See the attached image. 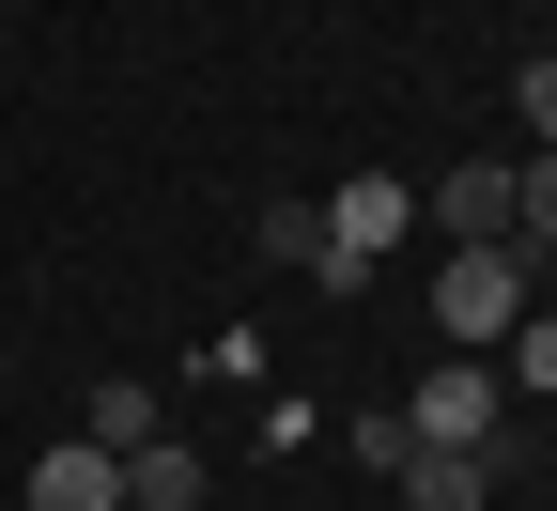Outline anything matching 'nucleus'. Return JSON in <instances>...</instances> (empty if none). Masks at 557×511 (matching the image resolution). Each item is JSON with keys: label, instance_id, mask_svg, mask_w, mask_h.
I'll return each instance as SVG.
<instances>
[{"label": "nucleus", "instance_id": "6", "mask_svg": "<svg viewBox=\"0 0 557 511\" xmlns=\"http://www.w3.org/2000/svg\"><path fill=\"white\" fill-rule=\"evenodd\" d=\"M403 511H496V450H403Z\"/></svg>", "mask_w": 557, "mask_h": 511}, {"label": "nucleus", "instance_id": "2", "mask_svg": "<svg viewBox=\"0 0 557 511\" xmlns=\"http://www.w3.org/2000/svg\"><path fill=\"white\" fill-rule=\"evenodd\" d=\"M310 217H325V279L357 295V279L418 233V171H341V202H310Z\"/></svg>", "mask_w": 557, "mask_h": 511}, {"label": "nucleus", "instance_id": "9", "mask_svg": "<svg viewBox=\"0 0 557 511\" xmlns=\"http://www.w3.org/2000/svg\"><path fill=\"white\" fill-rule=\"evenodd\" d=\"M156 434H171V418H156V388H124V373L94 388V450H156Z\"/></svg>", "mask_w": 557, "mask_h": 511}, {"label": "nucleus", "instance_id": "1", "mask_svg": "<svg viewBox=\"0 0 557 511\" xmlns=\"http://www.w3.org/2000/svg\"><path fill=\"white\" fill-rule=\"evenodd\" d=\"M527 311H542V264H527V248H449V264H434V326H449V356H496Z\"/></svg>", "mask_w": 557, "mask_h": 511}, {"label": "nucleus", "instance_id": "4", "mask_svg": "<svg viewBox=\"0 0 557 511\" xmlns=\"http://www.w3.org/2000/svg\"><path fill=\"white\" fill-rule=\"evenodd\" d=\"M418 217H434L449 248H511V156H449L418 186Z\"/></svg>", "mask_w": 557, "mask_h": 511}, {"label": "nucleus", "instance_id": "11", "mask_svg": "<svg viewBox=\"0 0 557 511\" xmlns=\"http://www.w3.org/2000/svg\"><path fill=\"white\" fill-rule=\"evenodd\" d=\"M496 388H557V311H527V326L496 341Z\"/></svg>", "mask_w": 557, "mask_h": 511}, {"label": "nucleus", "instance_id": "5", "mask_svg": "<svg viewBox=\"0 0 557 511\" xmlns=\"http://www.w3.org/2000/svg\"><path fill=\"white\" fill-rule=\"evenodd\" d=\"M32 511H124V450H94V434H62V450L32 465Z\"/></svg>", "mask_w": 557, "mask_h": 511}, {"label": "nucleus", "instance_id": "10", "mask_svg": "<svg viewBox=\"0 0 557 511\" xmlns=\"http://www.w3.org/2000/svg\"><path fill=\"white\" fill-rule=\"evenodd\" d=\"M341 450H357L372 480H403V450H418V434H403V403H357V418H341Z\"/></svg>", "mask_w": 557, "mask_h": 511}, {"label": "nucleus", "instance_id": "13", "mask_svg": "<svg viewBox=\"0 0 557 511\" xmlns=\"http://www.w3.org/2000/svg\"><path fill=\"white\" fill-rule=\"evenodd\" d=\"M263 248H278V264H310V279H325V217H310V202H263Z\"/></svg>", "mask_w": 557, "mask_h": 511}, {"label": "nucleus", "instance_id": "15", "mask_svg": "<svg viewBox=\"0 0 557 511\" xmlns=\"http://www.w3.org/2000/svg\"><path fill=\"white\" fill-rule=\"evenodd\" d=\"M0 16H16V0H0Z\"/></svg>", "mask_w": 557, "mask_h": 511}, {"label": "nucleus", "instance_id": "14", "mask_svg": "<svg viewBox=\"0 0 557 511\" xmlns=\"http://www.w3.org/2000/svg\"><path fill=\"white\" fill-rule=\"evenodd\" d=\"M542 311H557V264H542Z\"/></svg>", "mask_w": 557, "mask_h": 511}, {"label": "nucleus", "instance_id": "8", "mask_svg": "<svg viewBox=\"0 0 557 511\" xmlns=\"http://www.w3.org/2000/svg\"><path fill=\"white\" fill-rule=\"evenodd\" d=\"M511 248L557 264V156H511Z\"/></svg>", "mask_w": 557, "mask_h": 511}, {"label": "nucleus", "instance_id": "12", "mask_svg": "<svg viewBox=\"0 0 557 511\" xmlns=\"http://www.w3.org/2000/svg\"><path fill=\"white\" fill-rule=\"evenodd\" d=\"M511 124H527V156H557V47L527 62V78H511Z\"/></svg>", "mask_w": 557, "mask_h": 511}, {"label": "nucleus", "instance_id": "3", "mask_svg": "<svg viewBox=\"0 0 557 511\" xmlns=\"http://www.w3.org/2000/svg\"><path fill=\"white\" fill-rule=\"evenodd\" d=\"M403 434H418V450H496V434H511L496 356H449V373H418V388H403Z\"/></svg>", "mask_w": 557, "mask_h": 511}, {"label": "nucleus", "instance_id": "7", "mask_svg": "<svg viewBox=\"0 0 557 511\" xmlns=\"http://www.w3.org/2000/svg\"><path fill=\"white\" fill-rule=\"evenodd\" d=\"M124 511H201V450H171V434L124 450Z\"/></svg>", "mask_w": 557, "mask_h": 511}]
</instances>
